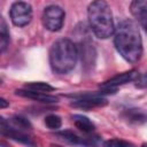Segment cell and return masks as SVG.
I'll list each match as a JSON object with an SVG mask.
<instances>
[{
	"label": "cell",
	"mask_w": 147,
	"mask_h": 147,
	"mask_svg": "<svg viewBox=\"0 0 147 147\" xmlns=\"http://www.w3.org/2000/svg\"><path fill=\"white\" fill-rule=\"evenodd\" d=\"M114 45L119 55L130 63H136L142 55V40L137 23L130 18L122 20L114 33Z\"/></svg>",
	"instance_id": "6da1fadb"
},
{
	"label": "cell",
	"mask_w": 147,
	"mask_h": 147,
	"mask_svg": "<svg viewBox=\"0 0 147 147\" xmlns=\"http://www.w3.org/2000/svg\"><path fill=\"white\" fill-rule=\"evenodd\" d=\"M48 57L53 72L59 75L68 74L76 67L77 63V45L69 38H60L52 44Z\"/></svg>",
	"instance_id": "7a4b0ae2"
},
{
	"label": "cell",
	"mask_w": 147,
	"mask_h": 147,
	"mask_svg": "<svg viewBox=\"0 0 147 147\" xmlns=\"http://www.w3.org/2000/svg\"><path fill=\"white\" fill-rule=\"evenodd\" d=\"M87 20L91 31L100 39H107L115 33V24L109 5L106 1H93L87 7Z\"/></svg>",
	"instance_id": "3957f363"
},
{
	"label": "cell",
	"mask_w": 147,
	"mask_h": 147,
	"mask_svg": "<svg viewBox=\"0 0 147 147\" xmlns=\"http://www.w3.org/2000/svg\"><path fill=\"white\" fill-rule=\"evenodd\" d=\"M65 13L64 10L57 5H49L47 6L41 15V22L46 30L51 32L60 31L64 23Z\"/></svg>",
	"instance_id": "277c9868"
},
{
	"label": "cell",
	"mask_w": 147,
	"mask_h": 147,
	"mask_svg": "<svg viewBox=\"0 0 147 147\" xmlns=\"http://www.w3.org/2000/svg\"><path fill=\"white\" fill-rule=\"evenodd\" d=\"M77 49H78V56L80 57V61H82L83 69L86 72L92 70L96 61V48L93 41L88 38V36L79 40L77 45Z\"/></svg>",
	"instance_id": "5b68a950"
},
{
	"label": "cell",
	"mask_w": 147,
	"mask_h": 147,
	"mask_svg": "<svg viewBox=\"0 0 147 147\" xmlns=\"http://www.w3.org/2000/svg\"><path fill=\"white\" fill-rule=\"evenodd\" d=\"M9 16L14 25L22 28L28 25L33 16L32 7L29 2L25 1H16L10 6Z\"/></svg>",
	"instance_id": "8992f818"
},
{
	"label": "cell",
	"mask_w": 147,
	"mask_h": 147,
	"mask_svg": "<svg viewBox=\"0 0 147 147\" xmlns=\"http://www.w3.org/2000/svg\"><path fill=\"white\" fill-rule=\"evenodd\" d=\"M0 131L3 137L13 139V140H15L20 144H23L28 147H37V142L33 140L32 137H30L25 132H22V131H18V130L11 127L8 124V121L5 119L3 117H1V121H0Z\"/></svg>",
	"instance_id": "52a82bcc"
},
{
	"label": "cell",
	"mask_w": 147,
	"mask_h": 147,
	"mask_svg": "<svg viewBox=\"0 0 147 147\" xmlns=\"http://www.w3.org/2000/svg\"><path fill=\"white\" fill-rule=\"evenodd\" d=\"M138 78H139V72L136 69H132V70H129V71H125V72H121V74L109 78L108 80L101 83L100 84V88L114 93L117 90L118 86H122V85H125L127 83H131V82H133V80H136Z\"/></svg>",
	"instance_id": "ba28073f"
},
{
	"label": "cell",
	"mask_w": 147,
	"mask_h": 147,
	"mask_svg": "<svg viewBox=\"0 0 147 147\" xmlns=\"http://www.w3.org/2000/svg\"><path fill=\"white\" fill-rule=\"evenodd\" d=\"M130 11L140 26L147 32V1L134 0L130 3Z\"/></svg>",
	"instance_id": "9c48e42d"
},
{
	"label": "cell",
	"mask_w": 147,
	"mask_h": 147,
	"mask_svg": "<svg viewBox=\"0 0 147 147\" xmlns=\"http://www.w3.org/2000/svg\"><path fill=\"white\" fill-rule=\"evenodd\" d=\"M16 95L23 96V98H28L41 103H55L59 101V99L54 95H51L48 93H41V92H34V91H29L25 88H21V90H16L15 91Z\"/></svg>",
	"instance_id": "30bf717a"
},
{
	"label": "cell",
	"mask_w": 147,
	"mask_h": 147,
	"mask_svg": "<svg viewBox=\"0 0 147 147\" xmlns=\"http://www.w3.org/2000/svg\"><path fill=\"white\" fill-rule=\"evenodd\" d=\"M122 117L130 124L141 125L147 123V114L138 108H130L122 113Z\"/></svg>",
	"instance_id": "8fae6325"
},
{
	"label": "cell",
	"mask_w": 147,
	"mask_h": 147,
	"mask_svg": "<svg viewBox=\"0 0 147 147\" xmlns=\"http://www.w3.org/2000/svg\"><path fill=\"white\" fill-rule=\"evenodd\" d=\"M76 127L78 130H80L84 134H90V133H93L94 130H95V124L86 116L84 115H80V114H75L71 116Z\"/></svg>",
	"instance_id": "7c38bea8"
},
{
	"label": "cell",
	"mask_w": 147,
	"mask_h": 147,
	"mask_svg": "<svg viewBox=\"0 0 147 147\" xmlns=\"http://www.w3.org/2000/svg\"><path fill=\"white\" fill-rule=\"evenodd\" d=\"M8 124L18 130V131H22V132H26V131H31L32 130V124L31 122L24 117V116H21V115H14L13 117H10L8 119Z\"/></svg>",
	"instance_id": "4fadbf2b"
},
{
	"label": "cell",
	"mask_w": 147,
	"mask_h": 147,
	"mask_svg": "<svg viewBox=\"0 0 147 147\" xmlns=\"http://www.w3.org/2000/svg\"><path fill=\"white\" fill-rule=\"evenodd\" d=\"M9 41H10V33L5 18L1 17L0 20V52L1 53H5V51L9 46Z\"/></svg>",
	"instance_id": "5bb4252c"
},
{
	"label": "cell",
	"mask_w": 147,
	"mask_h": 147,
	"mask_svg": "<svg viewBox=\"0 0 147 147\" xmlns=\"http://www.w3.org/2000/svg\"><path fill=\"white\" fill-rule=\"evenodd\" d=\"M56 136L67 141L68 144L70 145H76V146H80V142H82V137H79L77 133H75L74 131L71 130H63V131H59L56 132Z\"/></svg>",
	"instance_id": "9a60e30c"
},
{
	"label": "cell",
	"mask_w": 147,
	"mask_h": 147,
	"mask_svg": "<svg viewBox=\"0 0 147 147\" xmlns=\"http://www.w3.org/2000/svg\"><path fill=\"white\" fill-rule=\"evenodd\" d=\"M24 88L25 90H29V91H34V92H41V93H47V92H51V91H54L55 87L49 85L48 83H45V82H30V83H26L24 85Z\"/></svg>",
	"instance_id": "2e32d148"
},
{
	"label": "cell",
	"mask_w": 147,
	"mask_h": 147,
	"mask_svg": "<svg viewBox=\"0 0 147 147\" xmlns=\"http://www.w3.org/2000/svg\"><path fill=\"white\" fill-rule=\"evenodd\" d=\"M45 125L51 130H59L62 126V119L59 115L49 114L45 117Z\"/></svg>",
	"instance_id": "e0dca14e"
},
{
	"label": "cell",
	"mask_w": 147,
	"mask_h": 147,
	"mask_svg": "<svg viewBox=\"0 0 147 147\" xmlns=\"http://www.w3.org/2000/svg\"><path fill=\"white\" fill-rule=\"evenodd\" d=\"M102 147H134V145L123 139H109L103 141Z\"/></svg>",
	"instance_id": "ac0fdd59"
},
{
	"label": "cell",
	"mask_w": 147,
	"mask_h": 147,
	"mask_svg": "<svg viewBox=\"0 0 147 147\" xmlns=\"http://www.w3.org/2000/svg\"><path fill=\"white\" fill-rule=\"evenodd\" d=\"M139 87H147V72L139 78V82L137 84Z\"/></svg>",
	"instance_id": "d6986e66"
},
{
	"label": "cell",
	"mask_w": 147,
	"mask_h": 147,
	"mask_svg": "<svg viewBox=\"0 0 147 147\" xmlns=\"http://www.w3.org/2000/svg\"><path fill=\"white\" fill-rule=\"evenodd\" d=\"M8 106H9V101H7L5 98H0V108L1 109H5Z\"/></svg>",
	"instance_id": "ffe728a7"
},
{
	"label": "cell",
	"mask_w": 147,
	"mask_h": 147,
	"mask_svg": "<svg viewBox=\"0 0 147 147\" xmlns=\"http://www.w3.org/2000/svg\"><path fill=\"white\" fill-rule=\"evenodd\" d=\"M51 147H62V146H59V145H54V144H52V145H51Z\"/></svg>",
	"instance_id": "44dd1931"
},
{
	"label": "cell",
	"mask_w": 147,
	"mask_h": 147,
	"mask_svg": "<svg viewBox=\"0 0 147 147\" xmlns=\"http://www.w3.org/2000/svg\"><path fill=\"white\" fill-rule=\"evenodd\" d=\"M141 147H147V142H144V144L141 145Z\"/></svg>",
	"instance_id": "7402d4cb"
}]
</instances>
